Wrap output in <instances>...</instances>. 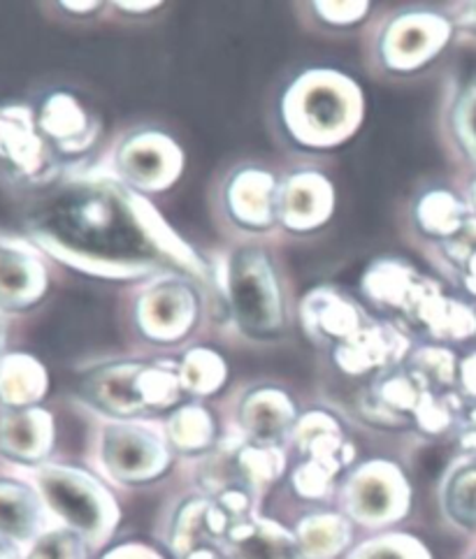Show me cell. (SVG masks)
I'll return each instance as SVG.
<instances>
[{"label":"cell","mask_w":476,"mask_h":559,"mask_svg":"<svg viewBox=\"0 0 476 559\" xmlns=\"http://www.w3.org/2000/svg\"><path fill=\"white\" fill-rule=\"evenodd\" d=\"M28 239L45 255L86 274L135 278L166 263L195 270L187 245L133 191L112 181L72 179L35 210Z\"/></svg>","instance_id":"1"},{"label":"cell","mask_w":476,"mask_h":559,"mask_svg":"<svg viewBox=\"0 0 476 559\" xmlns=\"http://www.w3.org/2000/svg\"><path fill=\"white\" fill-rule=\"evenodd\" d=\"M358 86L331 70H311L284 98V121L293 138L309 146H333L352 138L360 121Z\"/></svg>","instance_id":"2"},{"label":"cell","mask_w":476,"mask_h":559,"mask_svg":"<svg viewBox=\"0 0 476 559\" xmlns=\"http://www.w3.org/2000/svg\"><path fill=\"white\" fill-rule=\"evenodd\" d=\"M362 286L377 305L402 313L437 340L465 337L474 332V316L465 307L447 300L435 282L420 276L402 260L374 263L365 274Z\"/></svg>","instance_id":"3"},{"label":"cell","mask_w":476,"mask_h":559,"mask_svg":"<svg viewBox=\"0 0 476 559\" xmlns=\"http://www.w3.org/2000/svg\"><path fill=\"white\" fill-rule=\"evenodd\" d=\"M228 305L237 325L251 337H277L284 328V302L277 272L263 249H237L228 260Z\"/></svg>","instance_id":"4"},{"label":"cell","mask_w":476,"mask_h":559,"mask_svg":"<svg viewBox=\"0 0 476 559\" xmlns=\"http://www.w3.org/2000/svg\"><path fill=\"white\" fill-rule=\"evenodd\" d=\"M31 486L43 504L80 536H100L115 515L112 501L98 483L80 469L63 464H40L31 472Z\"/></svg>","instance_id":"5"},{"label":"cell","mask_w":476,"mask_h":559,"mask_svg":"<svg viewBox=\"0 0 476 559\" xmlns=\"http://www.w3.org/2000/svg\"><path fill=\"white\" fill-rule=\"evenodd\" d=\"M0 170L24 183H47L57 170L33 109L0 107Z\"/></svg>","instance_id":"6"},{"label":"cell","mask_w":476,"mask_h":559,"mask_svg":"<svg viewBox=\"0 0 476 559\" xmlns=\"http://www.w3.org/2000/svg\"><path fill=\"white\" fill-rule=\"evenodd\" d=\"M49 288L45 253L31 239L0 235V313H20L38 305Z\"/></svg>","instance_id":"7"},{"label":"cell","mask_w":476,"mask_h":559,"mask_svg":"<svg viewBox=\"0 0 476 559\" xmlns=\"http://www.w3.org/2000/svg\"><path fill=\"white\" fill-rule=\"evenodd\" d=\"M449 26L432 12H402L381 35V59L397 72L428 63L447 45Z\"/></svg>","instance_id":"8"},{"label":"cell","mask_w":476,"mask_h":559,"mask_svg":"<svg viewBox=\"0 0 476 559\" xmlns=\"http://www.w3.org/2000/svg\"><path fill=\"white\" fill-rule=\"evenodd\" d=\"M179 146L163 133L126 138L117 152L119 175L138 191H166L181 170Z\"/></svg>","instance_id":"9"},{"label":"cell","mask_w":476,"mask_h":559,"mask_svg":"<svg viewBox=\"0 0 476 559\" xmlns=\"http://www.w3.org/2000/svg\"><path fill=\"white\" fill-rule=\"evenodd\" d=\"M198 316V295L185 282H158L138 305V325L152 342L187 337Z\"/></svg>","instance_id":"10"},{"label":"cell","mask_w":476,"mask_h":559,"mask_svg":"<svg viewBox=\"0 0 476 559\" xmlns=\"http://www.w3.org/2000/svg\"><path fill=\"white\" fill-rule=\"evenodd\" d=\"M53 449V418L43 406H0V460L35 469Z\"/></svg>","instance_id":"11"},{"label":"cell","mask_w":476,"mask_h":559,"mask_svg":"<svg viewBox=\"0 0 476 559\" xmlns=\"http://www.w3.org/2000/svg\"><path fill=\"white\" fill-rule=\"evenodd\" d=\"M409 504V490L391 464H368L349 483V509L362 523L397 520Z\"/></svg>","instance_id":"12"},{"label":"cell","mask_w":476,"mask_h":559,"mask_svg":"<svg viewBox=\"0 0 476 559\" xmlns=\"http://www.w3.org/2000/svg\"><path fill=\"white\" fill-rule=\"evenodd\" d=\"M105 462L121 480H150L168 467V453L154 435L140 427L117 425L105 432Z\"/></svg>","instance_id":"13"},{"label":"cell","mask_w":476,"mask_h":559,"mask_svg":"<svg viewBox=\"0 0 476 559\" xmlns=\"http://www.w3.org/2000/svg\"><path fill=\"white\" fill-rule=\"evenodd\" d=\"M35 119H38L45 142L59 154H82L96 140V121L70 93H51L40 105Z\"/></svg>","instance_id":"14"},{"label":"cell","mask_w":476,"mask_h":559,"mask_svg":"<svg viewBox=\"0 0 476 559\" xmlns=\"http://www.w3.org/2000/svg\"><path fill=\"white\" fill-rule=\"evenodd\" d=\"M333 186L321 175H293L277 193V221L290 230H314L333 212Z\"/></svg>","instance_id":"15"},{"label":"cell","mask_w":476,"mask_h":559,"mask_svg":"<svg viewBox=\"0 0 476 559\" xmlns=\"http://www.w3.org/2000/svg\"><path fill=\"white\" fill-rule=\"evenodd\" d=\"M142 362H119L91 371L82 381L84 397L115 416H135L146 412V402L140 390Z\"/></svg>","instance_id":"16"},{"label":"cell","mask_w":476,"mask_h":559,"mask_svg":"<svg viewBox=\"0 0 476 559\" xmlns=\"http://www.w3.org/2000/svg\"><path fill=\"white\" fill-rule=\"evenodd\" d=\"M45 504L31 483L0 478V536L16 546H31L45 534Z\"/></svg>","instance_id":"17"},{"label":"cell","mask_w":476,"mask_h":559,"mask_svg":"<svg viewBox=\"0 0 476 559\" xmlns=\"http://www.w3.org/2000/svg\"><path fill=\"white\" fill-rule=\"evenodd\" d=\"M305 328L317 342H346L362 328V311L333 288L311 290L305 300Z\"/></svg>","instance_id":"18"},{"label":"cell","mask_w":476,"mask_h":559,"mask_svg":"<svg viewBox=\"0 0 476 559\" xmlns=\"http://www.w3.org/2000/svg\"><path fill=\"white\" fill-rule=\"evenodd\" d=\"M228 212L247 228H267L277 221L279 186L263 170H242L228 183Z\"/></svg>","instance_id":"19"},{"label":"cell","mask_w":476,"mask_h":559,"mask_svg":"<svg viewBox=\"0 0 476 559\" xmlns=\"http://www.w3.org/2000/svg\"><path fill=\"white\" fill-rule=\"evenodd\" d=\"M402 348V337L391 325H362L354 337L342 342L335 348L340 367L349 374H365V371L389 367Z\"/></svg>","instance_id":"20"},{"label":"cell","mask_w":476,"mask_h":559,"mask_svg":"<svg viewBox=\"0 0 476 559\" xmlns=\"http://www.w3.org/2000/svg\"><path fill=\"white\" fill-rule=\"evenodd\" d=\"M49 377L45 365L28 353H8L0 360V406H38L47 395Z\"/></svg>","instance_id":"21"},{"label":"cell","mask_w":476,"mask_h":559,"mask_svg":"<svg viewBox=\"0 0 476 559\" xmlns=\"http://www.w3.org/2000/svg\"><path fill=\"white\" fill-rule=\"evenodd\" d=\"M242 420L255 439L263 443H274L290 427L293 408L290 402L277 390H261V393H253L245 402Z\"/></svg>","instance_id":"22"},{"label":"cell","mask_w":476,"mask_h":559,"mask_svg":"<svg viewBox=\"0 0 476 559\" xmlns=\"http://www.w3.org/2000/svg\"><path fill=\"white\" fill-rule=\"evenodd\" d=\"M230 544L237 559H300L296 542L270 523L235 525Z\"/></svg>","instance_id":"23"},{"label":"cell","mask_w":476,"mask_h":559,"mask_svg":"<svg viewBox=\"0 0 476 559\" xmlns=\"http://www.w3.org/2000/svg\"><path fill=\"white\" fill-rule=\"evenodd\" d=\"M444 504L457 525L476 530V464L461 467L449 478Z\"/></svg>","instance_id":"24"},{"label":"cell","mask_w":476,"mask_h":559,"mask_svg":"<svg viewBox=\"0 0 476 559\" xmlns=\"http://www.w3.org/2000/svg\"><path fill=\"white\" fill-rule=\"evenodd\" d=\"M226 367L218 360L216 353L212 350H191L185 365H181V388L189 390V393L207 395L224 383Z\"/></svg>","instance_id":"25"},{"label":"cell","mask_w":476,"mask_h":559,"mask_svg":"<svg viewBox=\"0 0 476 559\" xmlns=\"http://www.w3.org/2000/svg\"><path fill=\"white\" fill-rule=\"evenodd\" d=\"M416 216L424 230L430 235L453 237L463 228L461 207H457L455 200L447 193H430L428 198L420 200L416 207Z\"/></svg>","instance_id":"26"},{"label":"cell","mask_w":476,"mask_h":559,"mask_svg":"<svg viewBox=\"0 0 476 559\" xmlns=\"http://www.w3.org/2000/svg\"><path fill=\"white\" fill-rule=\"evenodd\" d=\"M300 542L311 557H331L344 546L346 527L335 515L309 518L300 527Z\"/></svg>","instance_id":"27"},{"label":"cell","mask_w":476,"mask_h":559,"mask_svg":"<svg viewBox=\"0 0 476 559\" xmlns=\"http://www.w3.org/2000/svg\"><path fill=\"white\" fill-rule=\"evenodd\" d=\"M26 559H86V548L78 532L51 530L35 538Z\"/></svg>","instance_id":"28"},{"label":"cell","mask_w":476,"mask_h":559,"mask_svg":"<svg viewBox=\"0 0 476 559\" xmlns=\"http://www.w3.org/2000/svg\"><path fill=\"white\" fill-rule=\"evenodd\" d=\"M170 437L185 451L205 449L212 437V423L200 408H185L170 420Z\"/></svg>","instance_id":"29"},{"label":"cell","mask_w":476,"mask_h":559,"mask_svg":"<svg viewBox=\"0 0 476 559\" xmlns=\"http://www.w3.org/2000/svg\"><path fill=\"white\" fill-rule=\"evenodd\" d=\"M444 253L451 265L463 272L469 288L476 290V223H467L447 245Z\"/></svg>","instance_id":"30"},{"label":"cell","mask_w":476,"mask_h":559,"mask_svg":"<svg viewBox=\"0 0 476 559\" xmlns=\"http://www.w3.org/2000/svg\"><path fill=\"white\" fill-rule=\"evenodd\" d=\"M356 559H428L414 542H389L381 538L370 546H365Z\"/></svg>","instance_id":"31"},{"label":"cell","mask_w":476,"mask_h":559,"mask_svg":"<svg viewBox=\"0 0 476 559\" xmlns=\"http://www.w3.org/2000/svg\"><path fill=\"white\" fill-rule=\"evenodd\" d=\"M455 126L467 152L476 156V86H472L463 96L461 105H457Z\"/></svg>","instance_id":"32"},{"label":"cell","mask_w":476,"mask_h":559,"mask_svg":"<svg viewBox=\"0 0 476 559\" xmlns=\"http://www.w3.org/2000/svg\"><path fill=\"white\" fill-rule=\"evenodd\" d=\"M317 12L335 26H349L368 12V3H317Z\"/></svg>","instance_id":"33"},{"label":"cell","mask_w":476,"mask_h":559,"mask_svg":"<svg viewBox=\"0 0 476 559\" xmlns=\"http://www.w3.org/2000/svg\"><path fill=\"white\" fill-rule=\"evenodd\" d=\"M463 385L469 395L476 397V356H472L465 365H463Z\"/></svg>","instance_id":"34"},{"label":"cell","mask_w":476,"mask_h":559,"mask_svg":"<svg viewBox=\"0 0 476 559\" xmlns=\"http://www.w3.org/2000/svg\"><path fill=\"white\" fill-rule=\"evenodd\" d=\"M461 441H463L465 449L476 451V412H472L469 418L465 420V427H463V432H461Z\"/></svg>","instance_id":"35"},{"label":"cell","mask_w":476,"mask_h":559,"mask_svg":"<svg viewBox=\"0 0 476 559\" xmlns=\"http://www.w3.org/2000/svg\"><path fill=\"white\" fill-rule=\"evenodd\" d=\"M8 342H10V316L0 313V360L8 356Z\"/></svg>","instance_id":"36"},{"label":"cell","mask_w":476,"mask_h":559,"mask_svg":"<svg viewBox=\"0 0 476 559\" xmlns=\"http://www.w3.org/2000/svg\"><path fill=\"white\" fill-rule=\"evenodd\" d=\"M0 559H22V548L0 536Z\"/></svg>","instance_id":"37"},{"label":"cell","mask_w":476,"mask_h":559,"mask_svg":"<svg viewBox=\"0 0 476 559\" xmlns=\"http://www.w3.org/2000/svg\"><path fill=\"white\" fill-rule=\"evenodd\" d=\"M109 559H152L150 557V552H135V550H119V552H115L112 557Z\"/></svg>","instance_id":"38"},{"label":"cell","mask_w":476,"mask_h":559,"mask_svg":"<svg viewBox=\"0 0 476 559\" xmlns=\"http://www.w3.org/2000/svg\"><path fill=\"white\" fill-rule=\"evenodd\" d=\"M70 12H94L98 3H61Z\"/></svg>","instance_id":"39"},{"label":"cell","mask_w":476,"mask_h":559,"mask_svg":"<svg viewBox=\"0 0 476 559\" xmlns=\"http://www.w3.org/2000/svg\"><path fill=\"white\" fill-rule=\"evenodd\" d=\"M121 5H126L128 12H146V10L156 8L158 3H121Z\"/></svg>","instance_id":"40"},{"label":"cell","mask_w":476,"mask_h":559,"mask_svg":"<svg viewBox=\"0 0 476 559\" xmlns=\"http://www.w3.org/2000/svg\"><path fill=\"white\" fill-rule=\"evenodd\" d=\"M189 559H216V557L210 550H198V552H191Z\"/></svg>","instance_id":"41"},{"label":"cell","mask_w":476,"mask_h":559,"mask_svg":"<svg viewBox=\"0 0 476 559\" xmlns=\"http://www.w3.org/2000/svg\"><path fill=\"white\" fill-rule=\"evenodd\" d=\"M467 16H469V19H472V22H476V3H474V5H469V8H467ZM474 26H476V24H474Z\"/></svg>","instance_id":"42"}]
</instances>
